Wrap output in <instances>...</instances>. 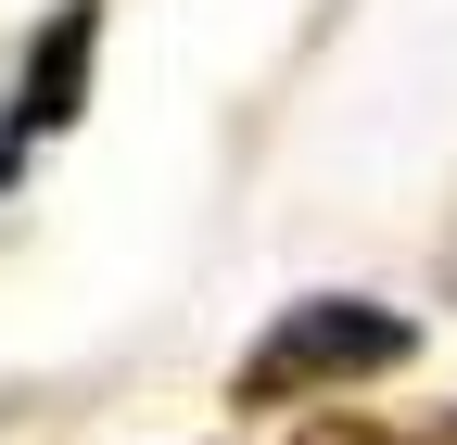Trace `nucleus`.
<instances>
[{"instance_id":"5","label":"nucleus","mask_w":457,"mask_h":445,"mask_svg":"<svg viewBox=\"0 0 457 445\" xmlns=\"http://www.w3.org/2000/svg\"><path fill=\"white\" fill-rule=\"evenodd\" d=\"M420 445H457V420H432V432H420Z\"/></svg>"},{"instance_id":"4","label":"nucleus","mask_w":457,"mask_h":445,"mask_svg":"<svg viewBox=\"0 0 457 445\" xmlns=\"http://www.w3.org/2000/svg\"><path fill=\"white\" fill-rule=\"evenodd\" d=\"M13 153H26V128H13V102H0V165H13Z\"/></svg>"},{"instance_id":"1","label":"nucleus","mask_w":457,"mask_h":445,"mask_svg":"<svg viewBox=\"0 0 457 445\" xmlns=\"http://www.w3.org/2000/svg\"><path fill=\"white\" fill-rule=\"evenodd\" d=\"M420 331L369 306V293H318V306H279L267 344L242 357V407H293V395H330V382H381Z\"/></svg>"},{"instance_id":"3","label":"nucleus","mask_w":457,"mask_h":445,"mask_svg":"<svg viewBox=\"0 0 457 445\" xmlns=\"http://www.w3.org/2000/svg\"><path fill=\"white\" fill-rule=\"evenodd\" d=\"M293 445H407V432H369V420H305Z\"/></svg>"},{"instance_id":"2","label":"nucleus","mask_w":457,"mask_h":445,"mask_svg":"<svg viewBox=\"0 0 457 445\" xmlns=\"http://www.w3.org/2000/svg\"><path fill=\"white\" fill-rule=\"evenodd\" d=\"M89 38H102V0H64V13L38 26V51H26V89H13V128H26V140L77 128V102H89Z\"/></svg>"}]
</instances>
